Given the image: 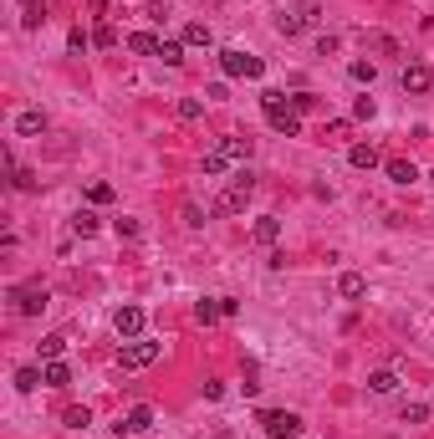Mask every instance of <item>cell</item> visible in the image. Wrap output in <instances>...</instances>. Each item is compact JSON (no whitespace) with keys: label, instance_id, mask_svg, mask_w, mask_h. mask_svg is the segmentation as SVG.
<instances>
[{"label":"cell","instance_id":"obj_1","mask_svg":"<svg viewBox=\"0 0 434 439\" xmlns=\"http://www.w3.org/2000/svg\"><path fill=\"white\" fill-rule=\"evenodd\" d=\"M251 195H256V174L245 169V174H235V184H230V190H225L220 200L210 205V215H215V220H225V215H240L245 205H251Z\"/></svg>","mask_w":434,"mask_h":439},{"label":"cell","instance_id":"obj_2","mask_svg":"<svg viewBox=\"0 0 434 439\" xmlns=\"http://www.w3.org/2000/svg\"><path fill=\"white\" fill-rule=\"evenodd\" d=\"M159 358H164V342H143V337H133V342H123V348H118V368H123V373L153 368Z\"/></svg>","mask_w":434,"mask_h":439},{"label":"cell","instance_id":"obj_3","mask_svg":"<svg viewBox=\"0 0 434 439\" xmlns=\"http://www.w3.org/2000/svg\"><path fill=\"white\" fill-rule=\"evenodd\" d=\"M220 72H225V77H245V82H256V77L266 72V61H261V56H251V51H240V46H225V51H220Z\"/></svg>","mask_w":434,"mask_h":439},{"label":"cell","instance_id":"obj_4","mask_svg":"<svg viewBox=\"0 0 434 439\" xmlns=\"http://www.w3.org/2000/svg\"><path fill=\"white\" fill-rule=\"evenodd\" d=\"M261 429L271 439H301V419L296 414H281V409H261Z\"/></svg>","mask_w":434,"mask_h":439},{"label":"cell","instance_id":"obj_5","mask_svg":"<svg viewBox=\"0 0 434 439\" xmlns=\"http://www.w3.org/2000/svg\"><path fill=\"white\" fill-rule=\"evenodd\" d=\"M143 322H148V317H143V306H118V311H113V332H118L123 342L143 337Z\"/></svg>","mask_w":434,"mask_h":439},{"label":"cell","instance_id":"obj_6","mask_svg":"<svg viewBox=\"0 0 434 439\" xmlns=\"http://www.w3.org/2000/svg\"><path fill=\"white\" fill-rule=\"evenodd\" d=\"M266 123H271L276 133H286V138H296V133H301V118L291 113V98H286L281 108H266Z\"/></svg>","mask_w":434,"mask_h":439},{"label":"cell","instance_id":"obj_7","mask_svg":"<svg viewBox=\"0 0 434 439\" xmlns=\"http://www.w3.org/2000/svg\"><path fill=\"white\" fill-rule=\"evenodd\" d=\"M11 301H16L21 317H36V311L46 306V291H41V286H16V291H11Z\"/></svg>","mask_w":434,"mask_h":439},{"label":"cell","instance_id":"obj_8","mask_svg":"<svg viewBox=\"0 0 434 439\" xmlns=\"http://www.w3.org/2000/svg\"><path fill=\"white\" fill-rule=\"evenodd\" d=\"M398 82H404V92H414V98H419V92H429V87H434V72L424 67V61H409Z\"/></svg>","mask_w":434,"mask_h":439},{"label":"cell","instance_id":"obj_9","mask_svg":"<svg viewBox=\"0 0 434 439\" xmlns=\"http://www.w3.org/2000/svg\"><path fill=\"white\" fill-rule=\"evenodd\" d=\"M148 429H153V409H148V403H133L128 419L118 424V434H148Z\"/></svg>","mask_w":434,"mask_h":439},{"label":"cell","instance_id":"obj_10","mask_svg":"<svg viewBox=\"0 0 434 439\" xmlns=\"http://www.w3.org/2000/svg\"><path fill=\"white\" fill-rule=\"evenodd\" d=\"M16 133H21V138H41V133H46V113H41V108L16 113Z\"/></svg>","mask_w":434,"mask_h":439},{"label":"cell","instance_id":"obj_11","mask_svg":"<svg viewBox=\"0 0 434 439\" xmlns=\"http://www.w3.org/2000/svg\"><path fill=\"white\" fill-rule=\"evenodd\" d=\"M251 240H256V245H276V240H281V220H276V215H261L256 225H251Z\"/></svg>","mask_w":434,"mask_h":439},{"label":"cell","instance_id":"obj_12","mask_svg":"<svg viewBox=\"0 0 434 439\" xmlns=\"http://www.w3.org/2000/svg\"><path fill=\"white\" fill-rule=\"evenodd\" d=\"M363 291H368V276H363V271H343V276H337V296L358 301Z\"/></svg>","mask_w":434,"mask_h":439},{"label":"cell","instance_id":"obj_13","mask_svg":"<svg viewBox=\"0 0 434 439\" xmlns=\"http://www.w3.org/2000/svg\"><path fill=\"white\" fill-rule=\"evenodd\" d=\"M348 164H353V169H378L383 159H378L373 143H353V148H348Z\"/></svg>","mask_w":434,"mask_h":439},{"label":"cell","instance_id":"obj_14","mask_svg":"<svg viewBox=\"0 0 434 439\" xmlns=\"http://www.w3.org/2000/svg\"><path fill=\"white\" fill-rule=\"evenodd\" d=\"M128 51H138V56H159L164 41L153 36V31H133V36H128Z\"/></svg>","mask_w":434,"mask_h":439},{"label":"cell","instance_id":"obj_15","mask_svg":"<svg viewBox=\"0 0 434 439\" xmlns=\"http://www.w3.org/2000/svg\"><path fill=\"white\" fill-rule=\"evenodd\" d=\"M36 353H41V363H56L61 353H67V337H61V332H46V337L36 342Z\"/></svg>","mask_w":434,"mask_h":439},{"label":"cell","instance_id":"obj_16","mask_svg":"<svg viewBox=\"0 0 434 439\" xmlns=\"http://www.w3.org/2000/svg\"><path fill=\"white\" fill-rule=\"evenodd\" d=\"M363 46H368V51H378V56H398V41L383 36V31H363Z\"/></svg>","mask_w":434,"mask_h":439},{"label":"cell","instance_id":"obj_17","mask_svg":"<svg viewBox=\"0 0 434 439\" xmlns=\"http://www.w3.org/2000/svg\"><path fill=\"white\" fill-rule=\"evenodd\" d=\"M383 169H388V179H393V184H404V190H409V184H414V179H419V169H414V164H409V159H388V164H383Z\"/></svg>","mask_w":434,"mask_h":439},{"label":"cell","instance_id":"obj_18","mask_svg":"<svg viewBox=\"0 0 434 439\" xmlns=\"http://www.w3.org/2000/svg\"><path fill=\"white\" fill-rule=\"evenodd\" d=\"M46 383V368H16V388L21 393H36Z\"/></svg>","mask_w":434,"mask_h":439},{"label":"cell","instance_id":"obj_19","mask_svg":"<svg viewBox=\"0 0 434 439\" xmlns=\"http://www.w3.org/2000/svg\"><path fill=\"white\" fill-rule=\"evenodd\" d=\"M251 138H240V133H230V138H220V153H225V159H251Z\"/></svg>","mask_w":434,"mask_h":439},{"label":"cell","instance_id":"obj_20","mask_svg":"<svg viewBox=\"0 0 434 439\" xmlns=\"http://www.w3.org/2000/svg\"><path fill=\"white\" fill-rule=\"evenodd\" d=\"M215 317H225V311H220V296H205V301H195V322H200V327H210Z\"/></svg>","mask_w":434,"mask_h":439},{"label":"cell","instance_id":"obj_21","mask_svg":"<svg viewBox=\"0 0 434 439\" xmlns=\"http://www.w3.org/2000/svg\"><path fill=\"white\" fill-rule=\"evenodd\" d=\"M41 21H46V6H41V0H21V26H26V31H36Z\"/></svg>","mask_w":434,"mask_h":439},{"label":"cell","instance_id":"obj_22","mask_svg":"<svg viewBox=\"0 0 434 439\" xmlns=\"http://www.w3.org/2000/svg\"><path fill=\"white\" fill-rule=\"evenodd\" d=\"M184 46H215L210 26H205V21H190V26H184Z\"/></svg>","mask_w":434,"mask_h":439},{"label":"cell","instance_id":"obj_23","mask_svg":"<svg viewBox=\"0 0 434 439\" xmlns=\"http://www.w3.org/2000/svg\"><path fill=\"white\" fill-rule=\"evenodd\" d=\"M368 388H373V393H393V388H398V373H393V368L368 373Z\"/></svg>","mask_w":434,"mask_h":439},{"label":"cell","instance_id":"obj_24","mask_svg":"<svg viewBox=\"0 0 434 439\" xmlns=\"http://www.w3.org/2000/svg\"><path fill=\"white\" fill-rule=\"evenodd\" d=\"M200 169H205L210 179H220V174L230 169V159H225V153H220V148H210V153H205V159H200Z\"/></svg>","mask_w":434,"mask_h":439},{"label":"cell","instance_id":"obj_25","mask_svg":"<svg viewBox=\"0 0 434 439\" xmlns=\"http://www.w3.org/2000/svg\"><path fill=\"white\" fill-rule=\"evenodd\" d=\"M67 383H72V368L61 363V358H56V363H46V388H67Z\"/></svg>","mask_w":434,"mask_h":439},{"label":"cell","instance_id":"obj_26","mask_svg":"<svg viewBox=\"0 0 434 439\" xmlns=\"http://www.w3.org/2000/svg\"><path fill=\"white\" fill-rule=\"evenodd\" d=\"M276 31H281V36H301V31H306V21H301L296 11H281V16H276Z\"/></svg>","mask_w":434,"mask_h":439},{"label":"cell","instance_id":"obj_27","mask_svg":"<svg viewBox=\"0 0 434 439\" xmlns=\"http://www.w3.org/2000/svg\"><path fill=\"white\" fill-rule=\"evenodd\" d=\"M348 77H353V82H368V87H373L378 67H373V61H363V56H358V61H348Z\"/></svg>","mask_w":434,"mask_h":439},{"label":"cell","instance_id":"obj_28","mask_svg":"<svg viewBox=\"0 0 434 439\" xmlns=\"http://www.w3.org/2000/svg\"><path fill=\"white\" fill-rule=\"evenodd\" d=\"M72 235H98V215H92V210H77V215H72Z\"/></svg>","mask_w":434,"mask_h":439},{"label":"cell","instance_id":"obj_29","mask_svg":"<svg viewBox=\"0 0 434 439\" xmlns=\"http://www.w3.org/2000/svg\"><path fill=\"white\" fill-rule=\"evenodd\" d=\"M179 118H184V123H200V118H205V103H200V98H179Z\"/></svg>","mask_w":434,"mask_h":439},{"label":"cell","instance_id":"obj_30","mask_svg":"<svg viewBox=\"0 0 434 439\" xmlns=\"http://www.w3.org/2000/svg\"><path fill=\"white\" fill-rule=\"evenodd\" d=\"M87 200H92V205H113V184L92 179V184H87Z\"/></svg>","mask_w":434,"mask_h":439},{"label":"cell","instance_id":"obj_31","mask_svg":"<svg viewBox=\"0 0 434 439\" xmlns=\"http://www.w3.org/2000/svg\"><path fill=\"white\" fill-rule=\"evenodd\" d=\"M159 61H164V67H179V61H184V41H164Z\"/></svg>","mask_w":434,"mask_h":439},{"label":"cell","instance_id":"obj_32","mask_svg":"<svg viewBox=\"0 0 434 439\" xmlns=\"http://www.w3.org/2000/svg\"><path fill=\"white\" fill-rule=\"evenodd\" d=\"M317 108V92H291V113L301 118V113H312Z\"/></svg>","mask_w":434,"mask_h":439},{"label":"cell","instance_id":"obj_33","mask_svg":"<svg viewBox=\"0 0 434 439\" xmlns=\"http://www.w3.org/2000/svg\"><path fill=\"white\" fill-rule=\"evenodd\" d=\"M92 46H103V51H108V46H118V31H113V26L103 21L98 31H92Z\"/></svg>","mask_w":434,"mask_h":439},{"label":"cell","instance_id":"obj_34","mask_svg":"<svg viewBox=\"0 0 434 439\" xmlns=\"http://www.w3.org/2000/svg\"><path fill=\"white\" fill-rule=\"evenodd\" d=\"M404 424H429V403H404Z\"/></svg>","mask_w":434,"mask_h":439},{"label":"cell","instance_id":"obj_35","mask_svg":"<svg viewBox=\"0 0 434 439\" xmlns=\"http://www.w3.org/2000/svg\"><path fill=\"white\" fill-rule=\"evenodd\" d=\"M61 424H67V429H87L92 414H87V409H67V414H61Z\"/></svg>","mask_w":434,"mask_h":439},{"label":"cell","instance_id":"obj_36","mask_svg":"<svg viewBox=\"0 0 434 439\" xmlns=\"http://www.w3.org/2000/svg\"><path fill=\"white\" fill-rule=\"evenodd\" d=\"M373 113H378V103H373V98H358V103H353V118H363V123L373 118Z\"/></svg>","mask_w":434,"mask_h":439},{"label":"cell","instance_id":"obj_37","mask_svg":"<svg viewBox=\"0 0 434 439\" xmlns=\"http://www.w3.org/2000/svg\"><path fill=\"white\" fill-rule=\"evenodd\" d=\"M67 46H72V51H87V46H92V36H87L82 26H72V36H67Z\"/></svg>","mask_w":434,"mask_h":439},{"label":"cell","instance_id":"obj_38","mask_svg":"<svg viewBox=\"0 0 434 439\" xmlns=\"http://www.w3.org/2000/svg\"><path fill=\"white\" fill-rule=\"evenodd\" d=\"M296 16H301V21H306V26H312V21H317V16H322V6H317V0H301V6H296Z\"/></svg>","mask_w":434,"mask_h":439},{"label":"cell","instance_id":"obj_39","mask_svg":"<svg viewBox=\"0 0 434 439\" xmlns=\"http://www.w3.org/2000/svg\"><path fill=\"white\" fill-rule=\"evenodd\" d=\"M118 235H123V240H138L143 225H138V220H118Z\"/></svg>","mask_w":434,"mask_h":439},{"label":"cell","instance_id":"obj_40","mask_svg":"<svg viewBox=\"0 0 434 439\" xmlns=\"http://www.w3.org/2000/svg\"><path fill=\"white\" fill-rule=\"evenodd\" d=\"M281 103H286V92H276V87L261 92V108H281Z\"/></svg>","mask_w":434,"mask_h":439},{"label":"cell","instance_id":"obj_41","mask_svg":"<svg viewBox=\"0 0 434 439\" xmlns=\"http://www.w3.org/2000/svg\"><path fill=\"white\" fill-rule=\"evenodd\" d=\"M184 225H190V230L205 225V210H200V205H184Z\"/></svg>","mask_w":434,"mask_h":439},{"label":"cell","instance_id":"obj_42","mask_svg":"<svg viewBox=\"0 0 434 439\" xmlns=\"http://www.w3.org/2000/svg\"><path fill=\"white\" fill-rule=\"evenodd\" d=\"M143 16H148V21H164L169 11H164V0H148V6H143Z\"/></svg>","mask_w":434,"mask_h":439},{"label":"cell","instance_id":"obj_43","mask_svg":"<svg viewBox=\"0 0 434 439\" xmlns=\"http://www.w3.org/2000/svg\"><path fill=\"white\" fill-rule=\"evenodd\" d=\"M429 179H434V174H429Z\"/></svg>","mask_w":434,"mask_h":439}]
</instances>
